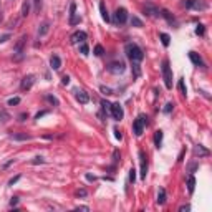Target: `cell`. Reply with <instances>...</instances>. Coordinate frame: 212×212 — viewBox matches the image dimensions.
<instances>
[{
  "label": "cell",
  "mask_w": 212,
  "mask_h": 212,
  "mask_svg": "<svg viewBox=\"0 0 212 212\" xmlns=\"http://www.w3.org/2000/svg\"><path fill=\"white\" fill-rule=\"evenodd\" d=\"M124 51H126V56L131 60V63H141L144 60V51L136 45V43H126L124 46Z\"/></svg>",
  "instance_id": "obj_1"
},
{
  "label": "cell",
  "mask_w": 212,
  "mask_h": 212,
  "mask_svg": "<svg viewBox=\"0 0 212 212\" xmlns=\"http://www.w3.org/2000/svg\"><path fill=\"white\" fill-rule=\"evenodd\" d=\"M161 71H162V80H164V85H166L167 90L172 88V70H171V63L169 60H162L161 65Z\"/></svg>",
  "instance_id": "obj_2"
},
{
  "label": "cell",
  "mask_w": 212,
  "mask_h": 212,
  "mask_svg": "<svg viewBox=\"0 0 212 212\" xmlns=\"http://www.w3.org/2000/svg\"><path fill=\"white\" fill-rule=\"evenodd\" d=\"M182 7L189 10H199V12H204V10L209 9V4L205 0H182Z\"/></svg>",
  "instance_id": "obj_3"
},
{
  "label": "cell",
  "mask_w": 212,
  "mask_h": 212,
  "mask_svg": "<svg viewBox=\"0 0 212 212\" xmlns=\"http://www.w3.org/2000/svg\"><path fill=\"white\" fill-rule=\"evenodd\" d=\"M146 126H148V116H146V114H139L133 123V133L136 134V136H141Z\"/></svg>",
  "instance_id": "obj_4"
},
{
  "label": "cell",
  "mask_w": 212,
  "mask_h": 212,
  "mask_svg": "<svg viewBox=\"0 0 212 212\" xmlns=\"http://www.w3.org/2000/svg\"><path fill=\"white\" fill-rule=\"evenodd\" d=\"M27 40H28V37H27V35H22V37L17 40L15 46H13V53L17 55V60H20V58H22V55H23V48H25Z\"/></svg>",
  "instance_id": "obj_5"
},
{
  "label": "cell",
  "mask_w": 212,
  "mask_h": 212,
  "mask_svg": "<svg viewBox=\"0 0 212 212\" xmlns=\"http://www.w3.org/2000/svg\"><path fill=\"white\" fill-rule=\"evenodd\" d=\"M126 20H128V10L123 9V7H119V9L114 12V18H113V22H114V25H123V23H126Z\"/></svg>",
  "instance_id": "obj_6"
},
{
  "label": "cell",
  "mask_w": 212,
  "mask_h": 212,
  "mask_svg": "<svg viewBox=\"0 0 212 212\" xmlns=\"http://www.w3.org/2000/svg\"><path fill=\"white\" fill-rule=\"evenodd\" d=\"M109 113H111V116L114 121H121L124 118V111H123V106L119 103H113L111 108H109Z\"/></svg>",
  "instance_id": "obj_7"
},
{
  "label": "cell",
  "mask_w": 212,
  "mask_h": 212,
  "mask_svg": "<svg viewBox=\"0 0 212 212\" xmlns=\"http://www.w3.org/2000/svg\"><path fill=\"white\" fill-rule=\"evenodd\" d=\"M106 70H108L109 73H113V75H121V73L126 70V67L123 62H111L108 67H106Z\"/></svg>",
  "instance_id": "obj_8"
},
{
  "label": "cell",
  "mask_w": 212,
  "mask_h": 212,
  "mask_svg": "<svg viewBox=\"0 0 212 212\" xmlns=\"http://www.w3.org/2000/svg\"><path fill=\"white\" fill-rule=\"evenodd\" d=\"M139 164H141V179H146L148 174V156L144 151H139Z\"/></svg>",
  "instance_id": "obj_9"
},
{
  "label": "cell",
  "mask_w": 212,
  "mask_h": 212,
  "mask_svg": "<svg viewBox=\"0 0 212 212\" xmlns=\"http://www.w3.org/2000/svg\"><path fill=\"white\" fill-rule=\"evenodd\" d=\"M33 83H35V76H33V75H27V76H23V78H22L20 88L23 90V91H28L30 88L33 86Z\"/></svg>",
  "instance_id": "obj_10"
},
{
  "label": "cell",
  "mask_w": 212,
  "mask_h": 212,
  "mask_svg": "<svg viewBox=\"0 0 212 212\" xmlns=\"http://www.w3.org/2000/svg\"><path fill=\"white\" fill-rule=\"evenodd\" d=\"M86 38H88V35L85 33L83 30H78V32H75L71 35V43H83Z\"/></svg>",
  "instance_id": "obj_11"
},
{
  "label": "cell",
  "mask_w": 212,
  "mask_h": 212,
  "mask_svg": "<svg viewBox=\"0 0 212 212\" xmlns=\"http://www.w3.org/2000/svg\"><path fill=\"white\" fill-rule=\"evenodd\" d=\"M144 10H146V13H148L149 17H161V10L156 9V7L151 5V4H146L144 5Z\"/></svg>",
  "instance_id": "obj_12"
},
{
  "label": "cell",
  "mask_w": 212,
  "mask_h": 212,
  "mask_svg": "<svg viewBox=\"0 0 212 212\" xmlns=\"http://www.w3.org/2000/svg\"><path fill=\"white\" fill-rule=\"evenodd\" d=\"M209 154H211V151L205 149L202 144L194 146V156H199V158H205V156H209Z\"/></svg>",
  "instance_id": "obj_13"
},
{
  "label": "cell",
  "mask_w": 212,
  "mask_h": 212,
  "mask_svg": "<svg viewBox=\"0 0 212 212\" xmlns=\"http://www.w3.org/2000/svg\"><path fill=\"white\" fill-rule=\"evenodd\" d=\"M100 13H101V18H103L106 23H109L111 22V17H109V13H108V9H106V4H104L103 0L100 2Z\"/></svg>",
  "instance_id": "obj_14"
},
{
  "label": "cell",
  "mask_w": 212,
  "mask_h": 212,
  "mask_svg": "<svg viewBox=\"0 0 212 212\" xmlns=\"http://www.w3.org/2000/svg\"><path fill=\"white\" fill-rule=\"evenodd\" d=\"M76 101H78L80 104H86V103H90V95H88L86 91H78L76 90Z\"/></svg>",
  "instance_id": "obj_15"
},
{
  "label": "cell",
  "mask_w": 212,
  "mask_h": 212,
  "mask_svg": "<svg viewBox=\"0 0 212 212\" xmlns=\"http://www.w3.org/2000/svg\"><path fill=\"white\" fill-rule=\"evenodd\" d=\"M50 67L51 70H60L62 68V58H60L58 55H51V58H50Z\"/></svg>",
  "instance_id": "obj_16"
},
{
  "label": "cell",
  "mask_w": 212,
  "mask_h": 212,
  "mask_svg": "<svg viewBox=\"0 0 212 212\" xmlns=\"http://www.w3.org/2000/svg\"><path fill=\"white\" fill-rule=\"evenodd\" d=\"M10 139H13V141H28V139H32V136L27 133H12Z\"/></svg>",
  "instance_id": "obj_17"
},
{
  "label": "cell",
  "mask_w": 212,
  "mask_h": 212,
  "mask_svg": "<svg viewBox=\"0 0 212 212\" xmlns=\"http://www.w3.org/2000/svg\"><path fill=\"white\" fill-rule=\"evenodd\" d=\"M189 58H191V62L194 63L195 67H204V62H202V58H200L199 55L195 53V51H189Z\"/></svg>",
  "instance_id": "obj_18"
},
{
  "label": "cell",
  "mask_w": 212,
  "mask_h": 212,
  "mask_svg": "<svg viewBox=\"0 0 212 212\" xmlns=\"http://www.w3.org/2000/svg\"><path fill=\"white\" fill-rule=\"evenodd\" d=\"M48 32H50V23H48V22H43L42 25L38 27V37H45Z\"/></svg>",
  "instance_id": "obj_19"
},
{
  "label": "cell",
  "mask_w": 212,
  "mask_h": 212,
  "mask_svg": "<svg viewBox=\"0 0 212 212\" xmlns=\"http://www.w3.org/2000/svg\"><path fill=\"white\" fill-rule=\"evenodd\" d=\"M162 137H164V133H162L161 129H158V131L154 133V144H156V148H161V144H162Z\"/></svg>",
  "instance_id": "obj_20"
},
{
  "label": "cell",
  "mask_w": 212,
  "mask_h": 212,
  "mask_svg": "<svg viewBox=\"0 0 212 212\" xmlns=\"http://www.w3.org/2000/svg\"><path fill=\"white\" fill-rule=\"evenodd\" d=\"M166 189H164V187H161V189H159V192H158V204L159 205H164V204H166Z\"/></svg>",
  "instance_id": "obj_21"
},
{
  "label": "cell",
  "mask_w": 212,
  "mask_h": 212,
  "mask_svg": "<svg viewBox=\"0 0 212 212\" xmlns=\"http://www.w3.org/2000/svg\"><path fill=\"white\" fill-rule=\"evenodd\" d=\"M194 189H195V177L191 174L189 177H187V191H189V194H192Z\"/></svg>",
  "instance_id": "obj_22"
},
{
  "label": "cell",
  "mask_w": 212,
  "mask_h": 212,
  "mask_svg": "<svg viewBox=\"0 0 212 212\" xmlns=\"http://www.w3.org/2000/svg\"><path fill=\"white\" fill-rule=\"evenodd\" d=\"M161 17H164V18H166V20L169 22L171 25H172V23H176V18L172 17V15H171V13L167 12L166 9H162V10H161Z\"/></svg>",
  "instance_id": "obj_23"
},
{
  "label": "cell",
  "mask_w": 212,
  "mask_h": 212,
  "mask_svg": "<svg viewBox=\"0 0 212 212\" xmlns=\"http://www.w3.org/2000/svg\"><path fill=\"white\" fill-rule=\"evenodd\" d=\"M30 13V0H25L22 4V17H28Z\"/></svg>",
  "instance_id": "obj_24"
},
{
  "label": "cell",
  "mask_w": 212,
  "mask_h": 212,
  "mask_svg": "<svg viewBox=\"0 0 212 212\" xmlns=\"http://www.w3.org/2000/svg\"><path fill=\"white\" fill-rule=\"evenodd\" d=\"M10 119V114L5 108H0V123H7Z\"/></svg>",
  "instance_id": "obj_25"
},
{
  "label": "cell",
  "mask_w": 212,
  "mask_h": 212,
  "mask_svg": "<svg viewBox=\"0 0 212 212\" xmlns=\"http://www.w3.org/2000/svg\"><path fill=\"white\" fill-rule=\"evenodd\" d=\"M129 22H131V25L136 27V28H143V20H141V18H137L136 15H133Z\"/></svg>",
  "instance_id": "obj_26"
},
{
  "label": "cell",
  "mask_w": 212,
  "mask_h": 212,
  "mask_svg": "<svg viewBox=\"0 0 212 212\" xmlns=\"http://www.w3.org/2000/svg\"><path fill=\"white\" fill-rule=\"evenodd\" d=\"M177 88H179V91H181V95L182 96L187 95V88H186V83H184V78H181L177 81Z\"/></svg>",
  "instance_id": "obj_27"
},
{
  "label": "cell",
  "mask_w": 212,
  "mask_h": 212,
  "mask_svg": "<svg viewBox=\"0 0 212 212\" xmlns=\"http://www.w3.org/2000/svg\"><path fill=\"white\" fill-rule=\"evenodd\" d=\"M133 76L134 78L141 76V67H139V63H134V62H133Z\"/></svg>",
  "instance_id": "obj_28"
},
{
  "label": "cell",
  "mask_w": 212,
  "mask_h": 212,
  "mask_svg": "<svg viewBox=\"0 0 212 212\" xmlns=\"http://www.w3.org/2000/svg\"><path fill=\"white\" fill-rule=\"evenodd\" d=\"M159 38H161V42H162V45H164V46H169L171 37H169L167 33H159Z\"/></svg>",
  "instance_id": "obj_29"
},
{
  "label": "cell",
  "mask_w": 212,
  "mask_h": 212,
  "mask_svg": "<svg viewBox=\"0 0 212 212\" xmlns=\"http://www.w3.org/2000/svg\"><path fill=\"white\" fill-rule=\"evenodd\" d=\"M109 108H111V103H109V101H106V100H101V109H103L106 114L109 113Z\"/></svg>",
  "instance_id": "obj_30"
},
{
  "label": "cell",
  "mask_w": 212,
  "mask_h": 212,
  "mask_svg": "<svg viewBox=\"0 0 212 212\" xmlns=\"http://www.w3.org/2000/svg\"><path fill=\"white\" fill-rule=\"evenodd\" d=\"M80 53H81V55H85V56H86V55L90 53V46H88L85 42L81 43V45H80Z\"/></svg>",
  "instance_id": "obj_31"
},
{
  "label": "cell",
  "mask_w": 212,
  "mask_h": 212,
  "mask_svg": "<svg viewBox=\"0 0 212 212\" xmlns=\"http://www.w3.org/2000/svg\"><path fill=\"white\" fill-rule=\"evenodd\" d=\"M134 182H136V169L131 167L129 169V184H134Z\"/></svg>",
  "instance_id": "obj_32"
},
{
  "label": "cell",
  "mask_w": 212,
  "mask_h": 212,
  "mask_svg": "<svg viewBox=\"0 0 212 212\" xmlns=\"http://www.w3.org/2000/svg\"><path fill=\"white\" fill-rule=\"evenodd\" d=\"M80 22H81V17H80V15H73V17H70V25L71 27L78 25Z\"/></svg>",
  "instance_id": "obj_33"
},
{
  "label": "cell",
  "mask_w": 212,
  "mask_h": 212,
  "mask_svg": "<svg viewBox=\"0 0 212 212\" xmlns=\"http://www.w3.org/2000/svg\"><path fill=\"white\" fill-rule=\"evenodd\" d=\"M204 33H205V27H204L202 23H199V25L195 27V35H199V37H202Z\"/></svg>",
  "instance_id": "obj_34"
},
{
  "label": "cell",
  "mask_w": 212,
  "mask_h": 212,
  "mask_svg": "<svg viewBox=\"0 0 212 212\" xmlns=\"http://www.w3.org/2000/svg\"><path fill=\"white\" fill-rule=\"evenodd\" d=\"M30 162H32L33 166H37V164H45V159H43L42 156H37V158H33Z\"/></svg>",
  "instance_id": "obj_35"
},
{
  "label": "cell",
  "mask_w": 212,
  "mask_h": 212,
  "mask_svg": "<svg viewBox=\"0 0 212 212\" xmlns=\"http://www.w3.org/2000/svg\"><path fill=\"white\" fill-rule=\"evenodd\" d=\"M95 55H96V56H103V55H104V48L101 45H96L95 46Z\"/></svg>",
  "instance_id": "obj_36"
},
{
  "label": "cell",
  "mask_w": 212,
  "mask_h": 212,
  "mask_svg": "<svg viewBox=\"0 0 212 212\" xmlns=\"http://www.w3.org/2000/svg\"><path fill=\"white\" fill-rule=\"evenodd\" d=\"M172 109H174V103H166V106H164V109H162V111L166 113V114H169Z\"/></svg>",
  "instance_id": "obj_37"
},
{
  "label": "cell",
  "mask_w": 212,
  "mask_h": 212,
  "mask_svg": "<svg viewBox=\"0 0 212 212\" xmlns=\"http://www.w3.org/2000/svg\"><path fill=\"white\" fill-rule=\"evenodd\" d=\"M45 98H46V100H48V101H50L51 104H55V106H58V104H60V103H58V100H56L55 96H51V95H46Z\"/></svg>",
  "instance_id": "obj_38"
},
{
  "label": "cell",
  "mask_w": 212,
  "mask_h": 212,
  "mask_svg": "<svg viewBox=\"0 0 212 212\" xmlns=\"http://www.w3.org/2000/svg\"><path fill=\"white\" fill-rule=\"evenodd\" d=\"M101 93H104L106 96L108 95H114V91H113L111 88H108V86H101Z\"/></svg>",
  "instance_id": "obj_39"
},
{
  "label": "cell",
  "mask_w": 212,
  "mask_h": 212,
  "mask_svg": "<svg viewBox=\"0 0 212 212\" xmlns=\"http://www.w3.org/2000/svg\"><path fill=\"white\" fill-rule=\"evenodd\" d=\"M73 15H76V4L75 2L70 4V17H73Z\"/></svg>",
  "instance_id": "obj_40"
},
{
  "label": "cell",
  "mask_w": 212,
  "mask_h": 212,
  "mask_svg": "<svg viewBox=\"0 0 212 212\" xmlns=\"http://www.w3.org/2000/svg\"><path fill=\"white\" fill-rule=\"evenodd\" d=\"M18 103H20V98H18V96L10 98V100H9V106H15V104H18Z\"/></svg>",
  "instance_id": "obj_41"
},
{
  "label": "cell",
  "mask_w": 212,
  "mask_h": 212,
  "mask_svg": "<svg viewBox=\"0 0 212 212\" xmlns=\"http://www.w3.org/2000/svg\"><path fill=\"white\" fill-rule=\"evenodd\" d=\"M35 5V12H40V9H42V0H32Z\"/></svg>",
  "instance_id": "obj_42"
},
{
  "label": "cell",
  "mask_w": 212,
  "mask_h": 212,
  "mask_svg": "<svg viewBox=\"0 0 212 212\" xmlns=\"http://www.w3.org/2000/svg\"><path fill=\"white\" fill-rule=\"evenodd\" d=\"M113 133H114V137H116V139H119V141L123 139V134H121V131H119L118 128H114V131H113Z\"/></svg>",
  "instance_id": "obj_43"
},
{
  "label": "cell",
  "mask_w": 212,
  "mask_h": 212,
  "mask_svg": "<svg viewBox=\"0 0 212 212\" xmlns=\"http://www.w3.org/2000/svg\"><path fill=\"white\" fill-rule=\"evenodd\" d=\"M28 119V113H20L18 114V121H27Z\"/></svg>",
  "instance_id": "obj_44"
},
{
  "label": "cell",
  "mask_w": 212,
  "mask_h": 212,
  "mask_svg": "<svg viewBox=\"0 0 212 212\" xmlns=\"http://www.w3.org/2000/svg\"><path fill=\"white\" fill-rule=\"evenodd\" d=\"M113 161H114V164H116L118 161H119V151H114V153H113Z\"/></svg>",
  "instance_id": "obj_45"
},
{
  "label": "cell",
  "mask_w": 212,
  "mask_h": 212,
  "mask_svg": "<svg viewBox=\"0 0 212 212\" xmlns=\"http://www.w3.org/2000/svg\"><path fill=\"white\" fill-rule=\"evenodd\" d=\"M45 114H48V111H38L37 114H35V119H40V118H43Z\"/></svg>",
  "instance_id": "obj_46"
},
{
  "label": "cell",
  "mask_w": 212,
  "mask_h": 212,
  "mask_svg": "<svg viewBox=\"0 0 212 212\" xmlns=\"http://www.w3.org/2000/svg\"><path fill=\"white\" fill-rule=\"evenodd\" d=\"M86 194H88L86 189H80V191L76 192V195H78V197H86Z\"/></svg>",
  "instance_id": "obj_47"
},
{
  "label": "cell",
  "mask_w": 212,
  "mask_h": 212,
  "mask_svg": "<svg viewBox=\"0 0 212 212\" xmlns=\"http://www.w3.org/2000/svg\"><path fill=\"white\" fill-rule=\"evenodd\" d=\"M7 40H10V33H5V35H2V37H0V43H5Z\"/></svg>",
  "instance_id": "obj_48"
},
{
  "label": "cell",
  "mask_w": 212,
  "mask_h": 212,
  "mask_svg": "<svg viewBox=\"0 0 212 212\" xmlns=\"http://www.w3.org/2000/svg\"><path fill=\"white\" fill-rule=\"evenodd\" d=\"M85 177H86V181H90V182H95V181H96V176L90 174V172H88V174L85 176Z\"/></svg>",
  "instance_id": "obj_49"
},
{
  "label": "cell",
  "mask_w": 212,
  "mask_h": 212,
  "mask_svg": "<svg viewBox=\"0 0 212 212\" xmlns=\"http://www.w3.org/2000/svg\"><path fill=\"white\" fill-rule=\"evenodd\" d=\"M20 177H22V176H15V177H12V179L9 181V186H13L15 182H18V179H20Z\"/></svg>",
  "instance_id": "obj_50"
},
{
  "label": "cell",
  "mask_w": 212,
  "mask_h": 212,
  "mask_svg": "<svg viewBox=\"0 0 212 212\" xmlns=\"http://www.w3.org/2000/svg\"><path fill=\"white\" fill-rule=\"evenodd\" d=\"M179 211H181V212H187V211H191V205H189V204H186V205H181V207H179Z\"/></svg>",
  "instance_id": "obj_51"
},
{
  "label": "cell",
  "mask_w": 212,
  "mask_h": 212,
  "mask_svg": "<svg viewBox=\"0 0 212 212\" xmlns=\"http://www.w3.org/2000/svg\"><path fill=\"white\" fill-rule=\"evenodd\" d=\"M62 83H63V85H68V83H70V76L65 75V76L62 78Z\"/></svg>",
  "instance_id": "obj_52"
},
{
  "label": "cell",
  "mask_w": 212,
  "mask_h": 212,
  "mask_svg": "<svg viewBox=\"0 0 212 212\" xmlns=\"http://www.w3.org/2000/svg\"><path fill=\"white\" fill-rule=\"evenodd\" d=\"M195 169H197V164H195V162H192V164H189V172H194Z\"/></svg>",
  "instance_id": "obj_53"
},
{
  "label": "cell",
  "mask_w": 212,
  "mask_h": 212,
  "mask_svg": "<svg viewBox=\"0 0 212 212\" xmlns=\"http://www.w3.org/2000/svg\"><path fill=\"white\" fill-rule=\"evenodd\" d=\"M184 154H186V149H182V151H181V154H179V158H177L179 162H182V161H184Z\"/></svg>",
  "instance_id": "obj_54"
},
{
  "label": "cell",
  "mask_w": 212,
  "mask_h": 212,
  "mask_svg": "<svg viewBox=\"0 0 212 212\" xmlns=\"http://www.w3.org/2000/svg\"><path fill=\"white\" fill-rule=\"evenodd\" d=\"M17 204H18V197H12V200H10V205L13 207V205H17Z\"/></svg>",
  "instance_id": "obj_55"
},
{
  "label": "cell",
  "mask_w": 212,
  "mask_h": 212,
  "mask_svg": "<svg viewBox=\"0 0 212 212\" xmlns=\"http://www.w3.org/2000/svg\"><path fill=\"white\" fill-rule=\"evenodd\" d=\"M76 211H90V207H88V205H78Z\"/></svg>",
  "instance_id": "obj_56"
}]
</instances>
